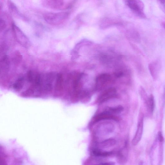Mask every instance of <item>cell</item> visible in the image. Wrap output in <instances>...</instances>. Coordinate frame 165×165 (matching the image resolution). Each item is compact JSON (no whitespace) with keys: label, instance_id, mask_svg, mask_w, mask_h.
Returning a JSON list of instances; mask_svg holds the SVG:
<instances>
[{"label":"cell","instance_id":"obj_20","mask_svg":"<svg viewBox=\"0 0 165 165\" xmlns=\"http://www.w3.org/2000/svg\"><path fill=\"white\" fill-rule=\"evenodd\" d=\"M158 139L160 142L162 143L164 141V138L161 132L159 131L158 134Z\"/></svg>","mask_w":165,"mask_h":165},{"label":"cell","instance_id":"obj_16","mask_svg":"<svg viewBox=\"0 0 165 165\" xmlns=\"http://www.w3.org/2000/svg\"><path fill=\"white\" fill-rule=\"evenodd\" d=\"M116 144L115 140L113 139H109L104 140L100 144V147L102 148H107L113 146Z\"/></svg>","mask_w":165,"mask_h":165},{"label":"cell","instance_id":"obj_9","mask_svg":"<svg viewBox=\"0 0 165 165\" xmlns=\"http://www.w3.org/2000/svg\"><path fill=\"white\" fill-rule=\"evenodd\" d=\"M148 69L153 79H157L160 70L159 63L158 61L152 62L148 65Z\"/></svg>","mask_w":165,"mask_h":165},{"label":"cell","instance_id":"obj_10","mask_svg":"<svg viewBox=\"0 0 165 165\" xmlns=\"http://www.w3.org/2000/svg\"><path fill=\"white\" fill-rule=\"evenodd\" d=\"M64 80L62 74H59L56 76L55 89L58 94H60L64 89Z\"/></svg>","mask_w":165,"mask_h":165},{"label":"cell","instance_id":"obj_6","mask_svg":"<svg viewBox=\"0 0 165 165\" xmlns=\"http://www.w3.org/2000/svg\"><path fill=\"white\" fill-rule=\"evenodd\" d=\"M143 117H140L138 121L137 129L135 136L132 141L134 145H137L141 140L143 132L144 119Z\"/></svg>","mask_w":165,"mask_h":165},{"label":"cell","instance_id":"obj_21","mask_svg":"<svg viewBox=\"0 0 165 165\" xmlns=\"http://www.w3.org/2000/svg\"><path fill=\"white\" fill-rule=\"evenodd\" d=\"M162 26L165 29V22H163L162 23Z\"/></svg>","mask_w":165,"mask_h":165},{"label":"cell","instance_id":"obj_5","mask_svg":"<svg viewBox=\"0 0 165 165\" xmlns=\"http://www.w3.org/2000/svg\"><path fill=\"white\" fill-rule=\"evenodd\" d=\"M117 90L114 87H110L105 90L99 96L97 103L100 104L109 100L117 96Z\"/></svg>","mask_w":165,"mask_h":165},{"label":"cell","instance_id":"obj_8","mask_svg":"<svg viewBox=\"0 0 165 165\" xmlns=\"http://www.w3.org/2000/svg\"><path fill=\"white\" fill-rule=\"evenodd\" d=\"M43 4L49 9H59L63 6L64 0H44Z\"/></svg>","mask_w":165,"mask_h":165},{"label":"cell","instance_id":"obj_17","mask_svg":"<svg viewBox=\"0 0 165 165\" xmlns=\"http://www.w3.org/2000/svg\"><path fill=\"white\" fill-rule=\"evenodd\" d=\"M139 92L140 96H141L144 101L145 102L148 96H147L145 89L142 87H140Z\"/></svg>","mask_w":165,"mask_h":165},{"label":"cell","instance_id":"obj_15","mask_svg":"<svg viewBox=\"0 0 165 165\" xmlns=\"http://www.w3.org/2000/svg\"><path fill=\"white\" fill-rule=\"evenodd\" d=\"M123 110V107L119 105L113 107H108L105 111L114 115L121 113Z\"/></svg>","mask_w":165,"mask_h":165},{"label":"cell","instance_id":"obj_1","mask_svg":"<svg viewBox=\"0 0 165 165\" xmlns=\"http://www.w3.org/2000/svg\"><path fill=\"white\" fill-rule=\"evenodd\" d=\"M125 4L135 15L138 17L146 18L144 12L145 5L141 0H124Z\"/></svg>","mask_w":165,"mask_h":165},{"label":"cell","instance_id":"obj_3","mask_svg":"<svg viewBox=\"0 0 165 165\" xmlns=\"http://www.w3.org/2000/svg\"><path fill=\"white\" fill-rule=\"evenodd\" d=\"M12 30L15 37L18 42L25 48H28L30 46V42L27 36L17 26L13 24Z\"/></svg>","mask_w":165,"mask_h":165},{"label":"cell","instance_id":"obj_13","mask_svg":"<svg viewBox=\"0 0 165 165\" xmlns=\"http://www.w3.org/2000/svg\"><path fill=\"white\" fill-rule=\"evenodd\" d=\"M92 154L97 157H106L112 155L113 152H108L102 151L100 149H95L92 151Z\"/></svg>","mask_w":165,"mask_h":165},{"label":"cell","instance_id":"obj_12","mask_svg":"<svg viewBox=\"0 0 165 165\" xmlns=\"http://www.w3.org/2000/svg\"><path fill=\"white\" fill-rule=\"evenodd\" d=\"M145 103L146 104L148 110L150 113L153 114L155 106V100L154 96L151 95L148 96L147 100L145 102Z\"/></svg>","mask_w":165,"mask_h":165},{"label":"cell","instance_id":"obj_7","mask_svg":"<svg viewBox=\"0 0 165 165\" xmlns=\"http://www.w3.org/2000/svg\"><path fill=\"white\" fill-rule=\"evenodd\" d=\"M118 119V118L115 115L105 110L96 115L93 118L92 121L93 123H96L103 120H113L117 121Z\"/></svg>","mask_w":165,"mask_h":165},{"label":"cell","instance_id":"obj_11","mask_svg":"<svg viewBox=\"0 0 165 165\" xmlns=\"http://www.w3.org/2000/svg\"><path fill=\"white\" fill-rule=\"evenodd\" d=\"M1 75H4L9 71L10 68V61L7 55L3 56L1 61Z\"/></svg>","mask_w":165,"mask_h":165},{"label":"cell","instance_id":"obj_2","mask_svg":"<svg viewBox=\"0 0 165 165\" xmlns=\"http://www.w3.org/2000/svg\"><path fill=\"white\" fill-rule=\"evenodd\" d=\"M68 16V13L65 12H49L44 14V18L45 21L49 24L56 25L64 22Z\"/></svg>","mask_w":165,"mask_h":165},{"label":"cell","instance_id":"obj_18","mask_svg":"<svg viewBox=\"0 0 165 165\" xmlns=\"http://www.w3.org/2000/svg\"><path fill=\"white\" fill-rule=\"evenodd\" d=\"M157 2L161 9L165 14V0H157Z\"/></svg>","mask_w":165,"mask_h":165},{"label":"cell","instance_id":"obj_14","mask_svg":"<svg viewBox=\"0 0 165 165\" xmlns=\"http://www.w3.org/2000/svg\"><path fill=\"white\" fill-rule=\"evenodd\" d=\"M25 84V79L23 77L19 78L13 85V89L16 91H19L23 88Z\"/></svg>","mask_w":165,"mask_h":165},{"label":"cell","instance_id":"obj_19","mask_svg":"<svg viewBox=\"0 0 165 165\" xmlns=\"http://www.w3.org/2000/svg\"><path fill=\"white\" fill-rule=\"evenodd\" d=\"M6 27V22L3 19H1L0 20V30L1 31L4 30Z\"/></svg>","mask_w":165,"mask_h":165},{"label":"cell","instance_id":"obj_4","mask_svg":"<svg viewBox=\"0 0 165 165\" xmlns=\"http://www.w3.org/2000/svg\"><path fill=\"white\" fill-rule=\"evenodd\" d=\"M112 77L110 74L103 73L98 76L96 80L95 89L100 91L108 86L111 81Z\"/></svg>","mask_w":165,"mask_h":165}]
</instances>
